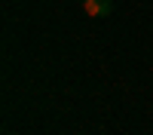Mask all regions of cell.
<instances>
[{"mask_svg": "<svg viewBox=\"0 0 153 135\" xmlns=\"http://www.w3.org/2000/svg\"><path fill=\"white\" fill-rule=\"evenodd\" d=\"M83 9L89 19H104V16H110L113 0H83Z\"/></svg>", "mask_w": 153, "mask_h": 135, "instance_id": "obj_1", "label": "cell"}]
</instances>
